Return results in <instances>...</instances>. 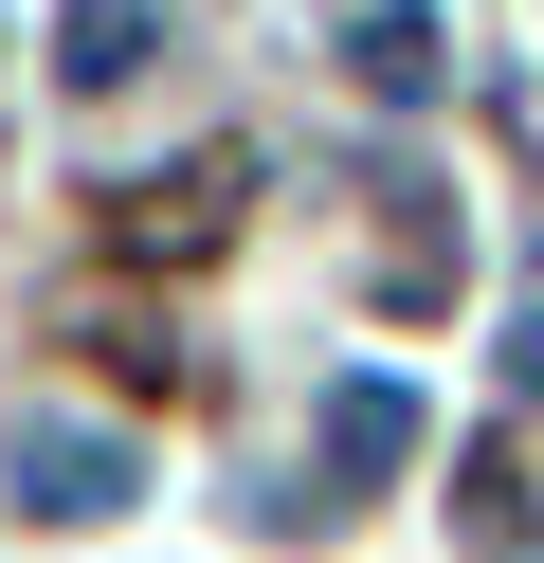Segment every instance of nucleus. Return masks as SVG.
<instances>
[{"label": "nucleus", "mask_w": 544, "mask_h": 563, "mask_svg": "<svg viewBox=\"0 0 544 563\" xmlns=\"http://www.w3.org/2000/svg\"><path fill=\"white\" fill-rule=\"evenodd\" d=\"M109 74H145V0H73V91H109Z\"/></svg>", "instance_id": "obj_2"}, {"label": "nucleus", "mask_w": 544, "mask_h": 563, "mask_svg": "<svg viewBox=\"0 0 544 563\" xmlns=\"http://www.w3.org/2000/svg\"><path fill=\"white\" fill-rule=\"evenodd\" d=\"M19 473H36V509H109V490H127V437H73V418H36V437H19Z\"/></svg>", "instance_id": "obj_1"}]
</instances>
